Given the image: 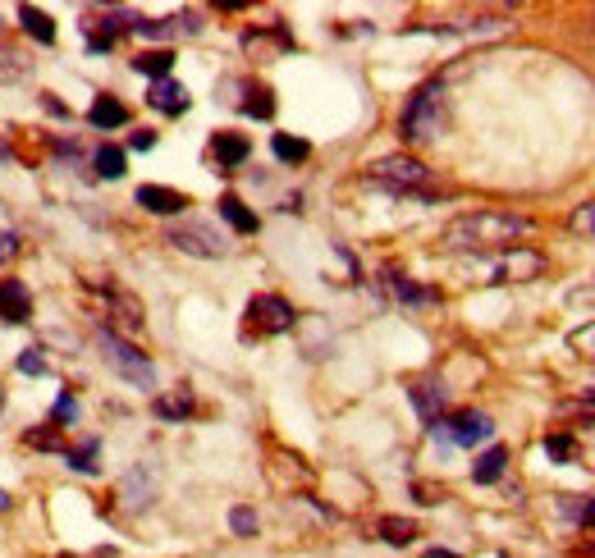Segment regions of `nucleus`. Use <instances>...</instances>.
Listing matches in <instances>:
<instances>
[{"label":"nucleus","instance_id":"obj_1","mask_svg":"<svg viewBox=\"0 0 595 558\" xmlns=\"http://www.w3.org/2000/svg\"><path fill=\"white\" fill-rule=\"evenodd\" d=\"M527 234H531V220H522V215L472 211V215H458L454 225L444 229V247H454V252H504V247H513Z\"/></svg>","mask_w":595,"mask_h":558},{"label":"nucleus","instance_id":"obj_2","mask_svg":"<svg viewBox=\"0 0 595 558\" xmlns=\"http://www.w3.org/2000/svg\"><path fill=\"white\" fill-rule=\"evenodd\" d=\"M444 129V87L440 83H426L417 87V97L408 101L403 110V138L408 142H426Z\"/></svg>","mask_w":595,"mask_h":558},{"label":"nucleus","instance_id":"obj_3","mask_svg":"<svg viewBox=\"0 0 595 558\" xmlns=\"http://www.w3.org/2000/svg\"><path fill=\"white\" fill-rule=\"evenodd\" d=\"M97 344L106 348V362L115 366V371H119L124 380H133V385H142V389H152V385H156V366L147 362V357H142L133 344H124L119 334L97 330Z\"/></svg>","mask_w":595,"mask_h":558},{"label":"nucleus","instance_id":"obj_4","mask_svg":"<svg viewBox=\"0 0 595 558\" xmlns=\"http://www.w3.org/2000/svg\"><path fill=\"white\" fill-rule=\"evenodd\" d=\"M371 179L385 183V188H399V193H422L431 183V170L412 156H385V161L371 165Z\"/></svg>","mask_w":595,"mask_h":558},{"label":"nucleus","instance_id":"obj_5","mask_svg":"<svg viewBox=\"0 0 595 558\" xmlns=\"http://www.w3.org/2000/svg\"><path fill=\"white\" fill-rule=\"evenodd\" d=\"M545 261L536 252H522V247H509V257H495V261H476V275L481 284H513V279H531L541 275Z\"/></svg>","mask_w":595,"mask_h":558},{"label":"nucleus","instance_id":"obj_6","mask_svg":"<svg viewBox=\"0 0 595 558\" xmlns=\"http://www.w3.org/2000/svg\"><path fill=\"white\" fill-rule=\"evenodd\" d=\"M156 490H161V472H156V462H138V467L119 481V499H124V508H133V513H142V508L152 504Z\"/></svg>","mask_w":595,"mask_h":558},{"label":"nucleus","instance_id":"obj_7","mask_svg":"<svg viewBox=\"0 0 595 558\" xmlns=\"http://www.w3.org/2000/svg\"><path fill=\"white\" fill-rule=\"evenodd\" d=\"M170 243L179 247V252H188V257H225V238L211 225H174Z\"/></svg>","mask_w":595,"mask_h":558},{"label":"nucleus","instance_id":"obj_8","mask_svg":"<svg viewBox=\"0 0 595 558\" xmlns=\"http://www.w3.org/2000/svg\"><path fill=\"white\" fill-rule=\"evenodd\" d=\"M248 321L266 334H280L293 325V307L284 298H275V293H257V298L248 302Z\"/></svg>","mask_w":595,"mask_h":558},{"label":"nucleus","instance_id":"obj_9","mask_svg":"<svg viewBox=\"0 0 595 558\" xmlns=\"http://www.w3.org/2000/svg\"><path fill=\"white\" fill-rule=\"evenodd\" d=\"M444 430H449V440L454 444H481V440H490V417L486 412H458L454 421H444Z\"/></svg>","mask_w":595,"mask_h":558},{"label":"nucleus","instance_id":"obj_10","mask_svg":"<svg viewBox=\"0 0 595 558\" xmlns=\"http://www.w3.org/2000/svg\"><path fill=\"white\" fill-rule=\"evenodd\" d=\"M0 316L19 325L33 316V298H28V289H23L19 279H0Z\"/></svg>","mask_w":595,"mask_h":558},{"label":"nucleus","instance_id":"obj_11","mask_svg":"<svg viewBox=\"0 0 595 558\" xmlns=\"http://www.w3.org/2000/svg\"><path fill=\"white\" fill-rule=\"evenodd\" d=\"M138 206H147V211H156V215H179L188 206V197L174 193V188H161V183H142Z\"/></svg>","mask_w":595,"mask_h":558},{"label":"nucleus","instance_id":"obj_12","mask_svg":"<svg viewBox=\"0 0 595 558\" xmlns=\"http://www.w3.org/2000/svg\"><path fill=\"white\" fill-rule=\"evenodd\" d=\"M147 101H152L156 110H165V115H184L188 110V87L174 83V78H161V83H152Z\"/></svg>","mask_w":595,"mask_h":558},{"label":"nucleus","instance_id":"obj_13","mask_svg":"<svg viewBox=\"0 0 595 558\" xmlns=\"http://www.w3.org/2000/svg\"><path fill=\"white\" fill-rule=\"evenodd\" d=\"M248 138H243V133H216V138H211V156H216L220 165H225V170H234V165H243L248 161Z\"/></svg>","mask_w":595,"mask_h":558},{"label":"nucleus","instance_id":"obj_14","mask_svg":"<svg viewBox=\"0 0 595 558\" xmlns=\"http://www.w3.org/2000/svg\"><path fill=\"white\" fill-rule=\"evenodd\" d=\"M412 408L422 412L426 421H440V412H444V389L435 385V380H417V385H412Z\"/></svg>","mask_w":595,"mask_h":558},{"label":"nucleus","instance_id":"obj_15","mask_svg":"<svg viewBox=\"0 0 595 558\" xmlns=\"http://www.w3.org/2000/svg\"><path fill=\"white\" fill-rule=\"evenodd\" d=\"M504 467H509V449H486L481 458H476V467H472V481L476 485H490V481H499L504 476Z\"/></svg>","mask_w":595,"mask_h":558},{"label":"nucleus","instance_id":"obj_16","mask_svg":"<svg viewBox=\"0 0 595 558\" xmlns=\"http://www.w3.org/2000/svg\"><path fill=\"white\" fill-rule=\"evenodd\" d=\"M19 23L28 28V37H37L42 46H51V42H55V23L46 19V14L37 10V5H19Z\"/></svg>","mask_w":595,"mask_h":558},{"label":"nucleus","instance_id":"obj_17","mask_svg":"<svg viewBox=\"0 0 595 558\" xmlns=\"http://www.w3.org/2000/svg\"><path fill=\"white\" fill-rule=\"evenodd\" d=\"M92 124L97 129H119V124H129V110L119 106L115 97H97L92 101Z\"/></svg>","mask_w":595,"mask_h":558},{"label":"nucleus","instance_id":"obj_18","mask_svg":"<svg viewBox=\"0 0 595 558\" xmlns=\"http://www.w3.org/2000/svg\"><path fill=\"white\" fill-rule=\"evenodd\" d=\"M220 215H225V220L238 229V234H257V215H252L248 206L238 202L234 193H229V197H220Z\"/></svg>","mask_w":595,"mask_h":558},{"label":"nucleus","instance_id":"obj_19","mask_svg":"<svg viewBox=\"0 0 595 558\" xmlns=\"http://www.w3.org/2000/svg\"><path fill=\"white\" fill-rule=\"evenodd\" d=\"M271 151L280 156V161H289V165H303L307 156H312V147H307L303 138H289V133H275V138H271Z\"/></svg>","mask_w":595,"mask_h":558},{"label":"nucleus","instance_id":"obj_20","mask_svg":"<svg viewBox=\"0 0 595 558\" xmlns=\"http://www.w3.org/2000/svg\"><path fill=\"white\" fill-rule=\"evenodd\" d=\"M188 412H193V394H188V389H174V394L156 398V417H165V421L188 417Z\"/></svg>","mask_w":595,"mask_h":558},{"label":"nucleus","instance_id":"obj_21","mask_svg":"<svg viewBox=\"0 0 595 558\" xmlns=\"http://www.w3.org/2000/svg\"><path fill=\"white\" fill-rule=\"evenodd\" d=\"M170 65H174L170 51H142L138 60H133V69H138V74H152L156 83H161V78H170Z\"/></svg>","mask_w":595,"mask_h":558},{"label":"nucleus","instance_id":"obj_22","mask_svg":"<svg viewBox=\"0 0 595 558\" xmlns=\"http://www.w3.org/2000/svg\"><path fill=\"white\" fill-rule=\"evenodd\" d=\"M380 536L390 540V545H412L417 522H408V517H385V522H380Z\"/></svg>","mask_w":595,"mask_h":558},{"label":"nucleus","instance_id":"obj_23","mask_svg":"<svg viewBox=\"0 0 595 558\" xmlns=\"http://www.w3.org/2000/svg\"><path fill=\"white\" fill-rule=\"evenodd\" d=\"M97 453H101L97 440L74 444V449H69V467H74V472H97Z\"/></svg>","mask_w":595,"mask_h":558},{"label":"nucleus","instance_id":"obj_24","mask_svg":"<svg viewBox=\"0 0 595 558\" xmlns=\"http://www.w3.org/2000/svg\"><path fill=\"white\" fill-rule=\"evenodd\" d=\"M243 110H248L252 119H271V115H275L271 92H266V87H252V92H248V101H243Z\"/></svg>","mask_w":595,"mask_h":558},{"label":"nucleus","instance_id":"obj_25","mask_svg":"<svg viewBox=\"0 0 595 558\" xmlns=\"http://www.w3.org/2000/svg\"><path fill=\"white\" fill-rule=\"evenodd\" d=\"M97 170L106 174V179H119V174H124V151H119V147H101L97 151Z\"/></svg>","mask_w":595,"mask_h":558},{"label":"nucleus","instance_id":"obj_26","mask_svg":"<svg viewBox=\"0 0 595 558\" xmlns=\"http://www.w3.org/2000/svg\"><path fill=\"white\" fill-rule=\"evenodd\" d=\"M28 444H33V449H60V430L55 426H42V430H28Z\"/></svg>","mask_w":595,"mask_h":558},{"label":"nucleus","instance_id":"obj_27","mask_svg":"<svg viewBox=\"0 0 595 558\" xmlns=\"http://www.w3.org/2000/svg\"><path fill=\"white\" fill-rule=\"evenodd\" d=\"M229 526H234L238 536H252V531H257V513H252V508H234V513H229Z\"/></svg>","mask_w":595,"mask_h":558},{"label":"nucleus","instance_id":"obj_28","mask_svg":"<svg viewBox=\"0 0 595 558\" xmlns=\"http://www.w3.org/2000/svg\"><path fill=\"white\" fill-rule=\"evenodd\" d=\"M390 284H394V293H399V298H408V302H426V298H431V293L417 289V284H408L403 275H390Z\"/></svg>","mask_w":595,"mask_h":558},{"label":"nucleus","instance_id":"obj_29","mask_svg":"<svg viewBox=\"0 0 595 558\" xmlns=\"http://www.w3.org/2000/svg\"><path fill=\"white\" fill-rule=\"evenodd\" d=\"M545 453H550V458H573V440H568V435H550V440H545Z\"/></svg>","mask_w":595,"mask_h":558},{"label":"nucleus","instance_id":"obj_30","mask_svg":"<svg viewBox=\"0 0 595 558\" xmlns=\"http://www.w3.org/2000/svg\"><path fill=\"white\" fill-rule=\"evenodd\" d=\"M19 371H23V376H42V371H46L42 353H37V348H28V353L19 357Z\"/></svg>","mask_w":595,"mask_h":558},{"label":"nucleus","instance_id":"obj_31","mask_svg":"<svg viewBox=\"0 0 595 558\" xmlns=\"http://www.w3.org/2000/svg\"><path fill=\"white\" fill-rule=\"evenodd\" d=\"M573 229H582V234H595V202L582 206V211L573 215Z\"/></svg>","mask_w":595,"mask_h":558},{"label":"nucleus","instance_id":"obj_32","mask_svg":"<svg viewBox=\"0 0 595 558\" xmlns=\"http://www.w3.org/2000/svg\"><path fill=\"white\" fill-rule=\"evenodd\" d=\"M14 252H19V234H10V229H5V234H0V261H10Z\"/></svg>","mask_w":595,"mask_h":558},{"label":"nucleus","instance_id":"obj_33","mask_svg":"<svg viewBox=\"0 0 595 558\" xmlns=\"http://www.w3.org/2000/svg\"><path fill=\"white\" fill-rule=\"evenodd\" d=\"M55 417H74V398L60 394V403H55Z\"/></svg>","mask_w":595,"mask_h":558},{"label":"nucleus","instance_id":"obj_34","mask_svg":"<svg viewBox=\"0 0 595 558\" xmlns=\"http://www.w3.org/2000/svg\"><path fill=\"white\" fill-rule=\"evenodd\" d=\"M133 147L147 151V147H156V138H152V133H138V138H133Z\"/></svg>","mask_w":595,"mask_h":558},{"label":"nucleus","instance_id":"obj_35","mask_svg":"<svg viewBox=\"0 0 595 558\" xmlns=\"http://www.w3.org/2000/svg\"><path fill=\"white\" fill-rule=\"evenodd\" d=\"M582 522H586V526H595V499H591V504L582 508Z\"/></svg>","mask_w":595,"mask_h":558},{"label":"nucleus","instance_id":"obj_36","mask_svg":"<svg viewBox=\"0 0 595 558\" xmlns=\"http://www.w3.org/2000/svg\"><path fill=\"white\" fill-rule=\"evenodd\" d=\"M426 558H458V554H444V549H431V554H426Z\"/></svg>","mask_w":595,"mask_h":558},{"label":"nucleus","instance_id":"obj_37","mask_svg":"<svg viewBox=\"0 0 595 558\" xmlns=\"http://www.w3.org/2000/svg\"><path fill=\"white\" fill-rule=\"evenodd\" d=\"M0 508H10V494H5V490H0Z\"/></svg>","mask_w":595,"mask_h":558},{"label":"nucleus","instance_id":"obj_38","mask_svg":"<svg viewBox=\"0 0 595 558\" xmlns=\"http://www.w3.org/2000/svg\"><path fill=\"white\" fill-rule=\"evenodd\" d=\"M0 408H5V389H0Z\"/></svg>","mask_w":595,"mask_h":558}]
</instances>
